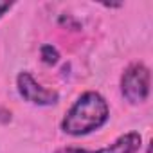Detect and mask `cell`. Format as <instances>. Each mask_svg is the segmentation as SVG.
Listing matches in <instances>:
<instances>
[{
  "label": "cell",
  "instance_id": "6da1fadb",
  "mask_svg": "<svg viewBox=\"0 0 153 153\" xmlns=\"http://www.w3.org/2000/svg\"><path fill=\"white\" fill-rule=\"evenodd\" d=\"M108 117H110V108L106 99L99 92L90 90L81 94L67 110L65 117L61 119V130L63 133L72 137L88 135L105 126Z\"/></svg>",
  "mask_w": 153,
  "mask_h": 153
},
{
  "label": "cell",
  "instance_id": "7a4b0ae2",
  "mask_svg": "<svg viewBox=\"0 0 153 153\" xmlns=\"http://www.w3.org/2000/svg\"><path fill=\"white\" fill-rule=\"evenodd\" d=\"M121 94L130 105H140L149 96V68L144 63H131L121 76Z\"/></svg>",
  "mask_w": 153,
  "mask_h": 153
},
{
  "label": "cell",
  "instance_id": "5b68a950",
  "mask_svg": "<svg viewBox=\"0 0 153 153\" xmlns=\"http://www.w3.org/2000/svg\"><path fill=\"white\" fill-rule=\"evenodd\" d=\"M40 56H42V61L47 63V65H54V63H58V59H59L58 49H56L54 45H49V43H47V45H42Z\"/></svg>",
  "mask_w": 153,
  "mask_h": 153
},
{
  "label": "cell",
  "instance_id": "3957f363",
  "mask_svg": "<svg viewBox=\"0 0 153 153\" xmlns=\"http://www.w3.org/2000/svg\"><path fill=\"white\" fill-rule=\"evenodd\" d=\"M16 88L18 94L31 105H38V106H51L56 105L59 99V94L52 88H45L43 85H40L29 72H20L16 78Z\"/></svg>",
  "mask_w": 153,
  "mask_h": 153
},
{
  "label": "cell",
  "instance_id": "277c9868",
  "mask_svg": "<svg viewBox=\"0 0 153 153\" xmlns=\"http://www.w3.org/2000/svg\"><path fill=\"white\" fill-rule=\"evenodd\" d=\"M142 146V137L137 131H128L117 137L112 144L101 149H85V148H59L54 153H137Z\"/></svg>",
  "mask_w": 153,
  "mask_h": 153
},
{
  "label": "cell",
  "instance_id": "8992f818",
  "mask_svg": "<svg viewBox=\"0 0 153 153\" xmlns=\"http://www.w3.org/2000/svg\"><path fill=\"white\" fill-rule=\"evenodd\" d=\"M11 6H13L11 2H0V18H2V16L11 9Z\"/></svg>",
  "mask_w": 153,
  "mask_h": 153
}]
</instances>
